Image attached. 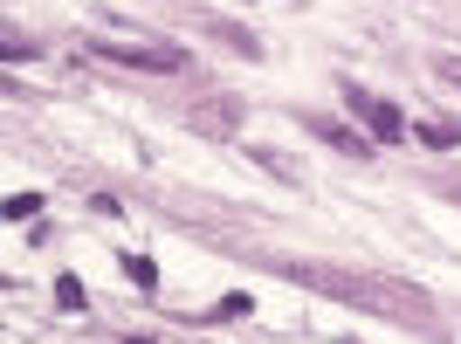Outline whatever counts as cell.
Wrapping results in <instances>:
<instances>
[{
  "label": "cell",
  "mask_w": 461,
  "mask_h": 344,
  "mask_svg": "<svg viewBox=\"0 0 461 344\" xmlns=\"http://www.w3.org/2000/svg\"><path fill=\"white\" fill-rule=\"evenodd\" d=\"M56 303L62 310H83V283H77V276H56Z\"/></svg>",
  "instance_id": "cell-11"
},
{
  "label": "cell",
  "mask_w": 461,
  "mask_h": 344,
  "mask_svg": "<svg viewBox=\"0 0 461 344\" xmlns=\"http://www.w3.org/2000/svg\"><path fill=\"white\" fill-rule=\"evenodd\" d=\"M41 213V193H14V200H7V221H35Z\"/></svg>",
  "instance_id": "cell-10"
},
{
  "label": "cell",
  "mask_w": 461,
  "mask_h": 344,
  "mask_svg": "<svg viewBox=\"0 0 461 344\" xmlns=\"http://www.w3.org/2000/svg\"><path fill=\"white\" fill-rule=\"evenodd\" d=\"M213 35L228 41V49H241V56H249V62H255V56H262V41H255V35H249V28H213Z\"/></svg>",
  "instance_id": "cell-8"
},
{
  "label": "cell",
  "mask_w": 461,
  "mask_h": 344,
  "mask_svg": "<svg viewBox=\"0 0 461 344\" xmlns=\"http://www.w3.org/2000/svg\"><path fill=\"white\" fill-rule=\"evenodd\" d=\"M303 131H310V138H324L330 152H345V158H372V145H379L372 131H351V124H338V117H317V111H303Z\"/></svg>",
  "instance_id": "cell-4"
},
{
  "label": "cell",
  "mask_w": 461,
  "mask_h": 344,
  "mask_svg": "<svg viewBox=\"0 0 461 344\" xmlns=\"http://www.w3.org/2000/svg\"><path fill=\"white\" fill-rule=\"evenodd\" d=\"M413 138H420V145H434V152H455V145H461V117H441V124H413Z\"/></svg>",
  "instance_id": "cell-6"
},
{
  "label": "cell",
  "mask_w": 461,
  "mask_h": 344,
  "mask_svg": "<svg viewBox=\"0 0 461 344\" xmlns=\"http://www.w3.org/2000/svg\"><path fill=\"white\" fill-rule=\"evenodd\" d=\"M249 158H255L262 172H276L283 186H296V179H303V166H296V158H283V152H269V145H249Z\"/></svg>",
  "instance_id": "cell-7"
},
{
  "label": "cell",
  "mask_w": 461,
  "mask_h": 344,
  "mask_svg": "<svg viewBox=\"0 0 461 344\" xmlns=\"http://www.w3.org/2000/svg\"><path fill=\"white\" fill-rule=\"evenodd\" d=\"M90 62H117V69H145V77H179L186 69V49H158V41H131V49H111V41H83Z\"/></svg>",
  "instance_id": "cell-2"
},
{
  "label": "cell",
  "mask_w": 461,
  "mask_h": 344,
  "mask_svg": "<svg viewBox=\"0 0 461 344\" xmlns=\"http://www.w3.org/2000/svg\"><path fill=\"white\" fill-rule=\"evenodd\" d=\"M124 276H131L138 289H158V268L145 262V255H124Z\"/></svg>",
  "instance_id": "cell-9"
},
{
  "label": "cell",
  "mask_w": 461,
  "mask_h": 344,
  "mask_svg": "<svg viewBox=\"0 0 461 344\" xmlns=\"http://www.w3.org/2000/svg\"><path fill=\"white\" fill-rule=\"evenodd\" d=\"M345 96H351V111L366 117V131L379 138V145H400V138L413 131V124H406V111H400V104H385V96L358 90V83H351V77H345Z\"/></svg>",
  "instance_id": "cell-3"
},
{
  "label": "cell",
  "mask_w": 461,
  "mask_h": 344,
  "mask_svg": "<svg viewBox=\"0 0 461 344\" xmlns=\"http://www.w3.org/2000/svg\"><path fill=\"white\" fill-rule=\"evenodd\" d=\"M289 276H296V283H317V289H330L338 303L393 310V317H434V303H427L420 289H385L379 276H351V268H324V262H289Z\"/></svg>",
  "instance_id": "cell-1"
},
{
  "label": "cell",
  "mask_w": 461,
  "mask_h": 344,
  "mask_svg": "<svg viewBox=\"0 0 461 344\" xmlns=\"http://www.w3.org/2000/svg\"><path fill=\"white\" fill-rule=\"evenodd\" d=\"M234 117H241V104H234V96H207V104L193 111V131H207V138H228V131H234Z\"/></svg>",
  "instance_id": "cell-5"
}]
</instances>
